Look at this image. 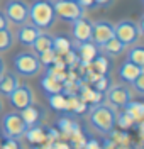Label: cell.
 I'll use <instances>...</instances> for the list:
<instances>
[{"instance_id": "18", "label": "cell", "mask_w": 144, "mask_h": 149, "mask_svg": "<svg viewBox=\"0 0 144 149\" xmlns=\"http://www.w3.org/2000/svg\"><path fill=\"white\" fill-rule=\"evenodd\" d=\"M48 97L49 107L56 112H68V95H65L63 92L58 93H51V95H46Z\"/></svg>"}, {"instance_id": "2", "label": "cell", "mask_w": 144, "mask_h": 149, "mask_svg": "<svg viewBox=\"0 0 144 149\" xmlns=\"http://www.w3.org/2000/svg\"><path fill=\"white\" fill-rule=\"evenodd\" d=\"M115 109L110 103H95L88 112V120L92 127L100 134H112L115 129Z\"/></svg>"}, {"instance_id": "25", "label": "cell", "mask_w": 144, "mask_h": 149, "mask_svg": "<svg viewBox=\"0 0 144 149\" xmlns=\"http://www.w3.org/2000/svg\"><path fill=\"white\" fill-rule=\"evenodd\" d=\"M58 130H59V134H63L66 137H71V134L78 132L80 127H78L77 122H73L70 117H63V119L58 120Z\"/></svg>"}, {"instance_id": "24", "label": "cell", "mask_w": 144, "mask_h": 149, "mask_svg": "<svg viewBox=\"0 0 144 149\" xmlns=\"http://www.w3.org/2000/svg\"><path fill=\"white\" fill-rule=\"evenodd\" d=\"M73 47V42L68 39L66 36H54L53 37V51L58 56H63L65 53H68Z\"/></svg>"}, {"instance_id": "23", "label": "cell", "mask_w": 144, "mask_h": 149, "mask_svg": "<svg viewBox=\"0 0 144 149\" xmlns=\"http://www.w3.org/2000/svg\"><path fill=\"white\" fill-rule=\"evenodd\" d=\"M41 88L44 90L46 95H51V93L63 92V83H61V81H58V80H54L53 76L46 74V76H42V78H41Z\"/></svg>"}, {"instance_id": "15", "label": "cell", "mask_w": 144, "mask_h": 149, "mask_svg": "<svg viewBox=\"0 0 144 149\" xmlns=\"http://www.w3.org/2000/svg\"><path fill=\"white\" fill-rule=\"evenodd\" d=\"M19 74L12 73V71H3L0 74V93L3 97H9L10 93L14 92L19 86Z\"/></svg>"}, {"instance_id": "40", "label": "cell", "mask_w": 144, "mask_h": 149, "mask_svg": "<svg viewBox=\"0 0 144 149\" xmlns=\"http://www.w3.org/2000/svg\"><path fill=\"white\" fill-rule=\"evenodd\" d=\"M0 144H2V141H0Z\"/></svg>"}, {"instance_id": "33", "label": "cell", "mask_w": 144, "mask_h": 149, "mask_svg": "<svg viewBox=\"0 0 144 149\" xmlns=\"http://www.w3.org/2000/svg\"><path fill=\"white\" fill-rule=\"evenodd\" d=\"M5 142L3 144H0L2 148H5V149H19L20 148V142L17 139H14V137H5Z\"/></svg>"}, {"instance_id": "4", "label": "cell", "mask_w": 144, "mask_h": 149, "mask_svg": "<svg viewBox=\"0 0 144 149\" xmlns=\"http://www.w3.org/2000/svg\"><path fill=\"white\" fill-rule=\"evenodd\" d=\"M2 134L3 137H14V139H20L24 137V132L27 129V125L24 124L22 117H20L19 112H10V113H5L2 117Z\"/></svg>"}, {"instance_id": "19", "label": "cell", "mask_w": 144, "mask_h": 149, "mask_svg": "<svg viewBox=\"0 0 144 149\" xmlns=\"http://www.w3.org/2000/svg\"><path fill=\"white\" fill-rule=\"evenodd\" d=\"M31 47L34 49L36 54L42 53V51H46V49H51V47H53V36L41 31V32L38 34V37L34 39V42L31 44Z\"/></svg>"}, {"instance_id": "21", "label": "cell", "mask_w": 144, "mask_h": 149, "mask_svg": "<svg viewBox=\"0 0 144 149\" xmlns=\"http://www.w3.org/2000/svg\"><path fill=\"white\" fill-rule=\"evenodd\" d=\"M24 136H26V139L31 144H41V142L46 141V132L41 127V124L39 125H31V127H27L26 132H24Z\"/></svg>"}, {"instance_id": "27", "label": "cell", "mask_w": 144, "mask_h": 149, "mask_svg": "<svg viewBox=\"0 0 144 149\" xmlns=\"http://www.w3.org/2000/svg\"><path fill=\"white\" fill-rule=\"evenodd\" d=\"M93 88H95L97 92L100 93H105L110 86H112V78H110V74L109 73H104V74H98L95 78V81H93Z\"/></svg>"}, {"instance_id": "8", "label": "cell", "mask_w": 144, "mask_h": 149, "mask_svg": "<svg viewBox=\"0 0 144 149\" xmlns=\"http://www.w3.org/2000/svg\"><path fill=\"white\" fill-rule=\"evenodd\" d=\"M9 102L15 110H22L24 107H27L34 102V92L29 85L19 83V86L9 95Z\"/></svg>"}, {"instance_id": "32", "label": "cell", "mask_w": 144, "mask_h": 149, "mask_svg": "<svg viewBox=\"0 0 144 149\" xmlns=\"http://www.w3.org/2000/svg\"><path fill=\"white\" fill-rule=\"evenodd\" d=\"M131 85L134 86V90L139 93V95H143V93H144V71L137 74V76L134 78V81H132Z\"/></svg>"}, {"instance_id": "7", "label": "cell", "mask_w": 144, "mask_h": 149, "mask_svg": "<svg viewBox=\"0 0 144 149\" xmlns=\"http://www.w3.org/2000/svg\"><path fill=\"white\" fill-rule=\"evenodd\" d=\"M3 14H5L7 20H10L15 26H20V24L27 22L29 5L24 0H9L3 7Z\"/></svg>"}, {"instance_id": "37", "label": "cell", "mask_w": 144, "mask_h": 149, "mask_svg": "<svg viewBox=\"0 0 144 149\" xmlns=\"http://www.w3.org/2000/svg\"><path fill=\"white\" fill-rule=\"evenodd\" d=\"M85 146H86V148H100V142L90 139V141H86V142H85Z\"/></svg>"}, {"instance_id": "10", "label": "cell", "mask_w": 144, "mask_h": 149, "mask_svg": "<svg viewBox=\"0 0 144 149\" xmlns=\"http://www.w3.org/2000/svg\"><path fill=\"white\" fill-rule=\"evenodd\" d=\"M107 100L112 107H117V109H122L125 103L129 102L132 97H131V90L125 86V85H114L110 86L105 92Z\"/></svg>"}, {"instance_id": "36", "label": "cell", "mask_w": 144, "mask_h": 149, "mask_svg": "<svg viewBox=\"0 0 144 149\" xmlns=\"http://www.w3.org/2000/svg\"><path fill=\"white\" fill-rule=\"evenodd\" d=\"M93 2H95V7L97 5H98V7H109L114 0H93Z\"/></svg>"}, {"instance_id": "3", "label": "cell", "mask_w": 144, "mask_h": 149, "mask_svg": "<svg viewBox=\"0 0 144 149\" xmlns=\"http://www.w3.org/2000/svg\"><path fill=\"white\" fill-rule=\"evenodd\" d=\"M41 61L36 53H29V51H24V53H19L14 58V70L15 73L20 74V76H36V74L41 73Z\"/></svg>"}, {"instance_id": "26", "label": "cell", "mask_w": 144, "mask_h": 149, "mask_svg": "<svg viewBox=\"0 0 144 149\" xmlns=\"http://www.w3.org/2000/svg\"><path fill=\"white\" fill-rule=\"evenodd\" d=\"M127 61L137 66H144V49L141 46H132L127 53Z\"/></svg>"}, {"instance_id": "38", "label": "cell", "mask_w": 144, "mask_h": 149, "mask_svg": "<svg viewBox=\"0 0 144 149\" xmlns=\"http://www.w3.org/2000/svg\"><path fill=\"white\" fill-rule=\"evenodd\" d=\"M3 71H5V61H3L2 56H0V74L3 73Z\"/></svg>"}, {"instance_id": "39", "label": "cell", "mask_w": 144, "mask_h": 149, "mask_svg": "<svg viewBox=\"0 0 144 149\" xmlns=\"http://www.w3.org/2000/svg\"><path fill=\"white\" fill-rule=\"evenodd\" d=\"M2 109H3V103H2V100H0V112H2Z\"/></svg>"}, {"instance_id": "6", "label": "cell", "mask_w": 144, "mask_h": 149, "mask_svg": "<svg viewBox=\"0 0 144 149\" xmlns=\"http://www.w3.org/2000/svg\"><path fill=\"white\" fill-rule=\"evenodd\" d=\"M141 24L134 20H120L117 26H114V36L120 39L125 46L136 44L141 37Z\"/></svg>"}, {"instance_id": "30", "label": "cell", "mask_w": 144, "mask_h": 149, "mask_svg": "<svg viewBox=\"0 0 144 149\" xmlns=\"http://www.w3.org/2000/svg\"><path fill=\"white\" fill-rule=\"evenodd\" d=\"M115 124H117L120 129H129V127L134 125V120H132L125 112H119V113H115Z\"/></svg>"}, {"instance_id": "5", "label": "cell", "mask_w": 144, "mask_h": 149, "mask_svg": "<svg viewBox=\"0 0 144 149\" xmlns=\"http://www.w3.org/2000/svg\"><path fill=\"white\" fill-rule=\"evenodd\" d=\"M56 17L63 19L65 22H73L80 17H85V9L77 0H56L53 2Z\"/></svg>"}, {"instance_id": "22", "label": "cell", "mask_w": 144, "mask_h": 149, "mask_svg": "<svg viewBox=\"0 0 144 149\" xmlns=\"http://www.w3.org/2000/svg\"><path fill=\"white\" fill-rule=\"evenodd\" d=\"M90 65H92V70L97 71L98 74L109 73L110 68H112V63H110V59H109V56L107 54H97Z\"/></svg>"}, {"instance_id": "20", "label": "cell", "mask_w": 144, "mask_h": 149, "mask_svg": "<svg viewBox=\"0 0 144 149\" xmlns=\"http://www.w3.org/2000/svg\"><path fill=\"white\" fill-rule=\"evenodd\" d=\"M125 113L132 119L134 122H141L144 117V105L141 102H134V100H129V102L124 105Z\"/></svg>"}, {"instance_id": "29", "label": "cell", "mask_w": 144, "mask_h": 149, "mask_svg": "<svg viewBox=\"0 0 144 149\" xmlns=\"http://www.w3.org/2000/svg\"><path fill=\"white\" fill-rule=\"evenodd\" d=\"M80 98H81L83 102H92L93 105H95V103L100 102L102 93L97 92L95 88L92 90V88H88V86H83V88H81V95H80Z\"/></svg>"}, {"instance_id": "17", "label": "cell", "mask_w": 144, "mask_h": 149, "mask_svg": "<svg viewBox=\"0 0 144 149\" xmlns=\"http://www.w3.org/2000/svg\"><path fill=\"white\" fill-rule=\"evenodd\" d=\"M102 49V53L107 56H119L122 51L125 49V44L120 41V39H117V37H110L107 42H104L102 46H98Z\"/></svg>"}, {"instance_id": "9", "label": "cell", "mask_w": 144, "mask_h": 149, "mask_svg": "<svg viewBox=\"0 0 144 149\" xmlns=\"http://www.w3.org/2000/svg\"><path fill=\"white\" fill-rule=\"evenodd\" d=\"M110 37H114V24L109 20H97L92 22V42L102 46Z\"/></svg>"}, {"instance_id": "28", "label": "cell", "mask_w": 144, "mask_h": 149, "mask_svg": "<svg viewBox=\"0 0 144 149\" xmlns=\"http://www.w3.org/2000/svg\"><path fill=\"white\" fill-rule=\"evenodd\" d=\"M14 44V34L9 27L0 29V51H9Z\"/></svg>"}, {"instance_id": "13", "label": "cell", "mask_w": 144, "mask_h": 149, "mask_svg": "<svg viewBox=\"0 0 144 149\" xmlns=\"http://www.w3.org/2000/svg\"><path fill=\"white\" fill-rule=\"evenodd\" d=\"M75 51L78 53V59L81 63L90 65L93 61V58L100 53V47L97 46L95 42H92V41H86V42H80Z\"/></svg>"}, {"instance_id": "16", "label": "cell", "mask_w": 144, "mask_h": 149, "mask_svg": "<svg viewBox=\"0 0 144 149\" xmlns=\"http://www.w3.org/2000/svg\"><path fill=\"white\" fill-rule=\"evenodd\" d=\"M143 71H144V66H137V65H134V63H131V61L125 59V63L119 70V78L124 83H132L136 76L139 73H143Z\"/></svg>"}, {"instance_id": "1", "label": "cell", "mask_w": 144, "mask_h": 149, "mask_svg": "<svg viewBox=\"0 0 144 149\" xmlns=\"http://www.w3.org/2000/svg\"><path fill=\"white\" fill-rule=\"evenodd\" d=\"M56 12H54V5L53 0H34L29 5V17L31 24H34L41 31H48L54 26L56 22Z\"/></svg>"}, {"instance_id": "35", "label": "cell", "mask_w": 144, "mask_h": 149, "mask_svg": "<svg viewBox=\"0 0 144 149\" xmlns=\"http://www.w3.org/2000/svg\"><path fill=\"white\" fill-rule=\"evenodd\" d=\"M3 27H9V20H7L3 12H0V29H3Z\"/></svg>"}, {"instance_id": "34", "label": "cell", "mask_w": 144, "mask_h": 149, "mask_svg": "<svg viewBox=\"0 0 144 149\" xmlns=\"http://www.w3.org/2000/svg\"><path fill=\"white\" fill-rule=\"evenodd\" d=\"M77 2L83 7V9H88V7L93 9V7H95V2H93V0H77Z\"/></svg>"}, {"instance_id": "31", "label": "cell", "mask_w": 144, "mask_h": 149, "mask_svg": "<svg viewBox=\"0 0 144 149\" xmlns=\"http://www.w3.org/2000/svg\"><path fill=\"white\" fill-rule=\"evenodd\" d=\"M38 58H39V61H41V65L42 66H49V65L54 63V59H56V53H54L53 47H51V49H46V51L39 53Z\"/></svg>"}, {"instance_id": "11", "label": "cell", "mask_w": 144, "mask_h": 149, "mask_svg": "<svg viewBox=\"0 0 144 149\" xmlns=\"http://www.w3.org/2000/svg\"><path fill=\"white\" fill-rule=\"evenodd\" d=\"M19 113H20L22 120H24V124L27 127H31V125H39L42 122V119L46 117L44 107H41L39 103H34V102L31 103V105H27V107H24Z\"/></svg>"}, {"instance_id": "14", "label": "cell", "mask_w": 144, "mask_h": 149, "mask_svg": "<svg viewBox=\"0 0 144 149\" xmlns=\"http://www.w3.org/2000/svg\"><path fill=\"white\" fill-rule=\"evenodd\" d=\"M41 32V29H38L34 24H20L19 26V31H17V39L22 46H31L34 42V39L38 37V34Z\"/></svg>"}, {"instance_id": "12", "label": "cell", "mask_w": 144, "mask_h": 149, "mask_svg": "<svg viewBox=\"0 0 144 149\" xmlns=\"http://www.w3.org/2000/svg\"><path fill=\"white\" fill-rule=\"evenodd\" d=\"M73 24V31L71 34L75 37L78 44L80 42H86V41H92V22L85 17H80L77 20L71 22Z\"/></svg>"}]
</instances>
